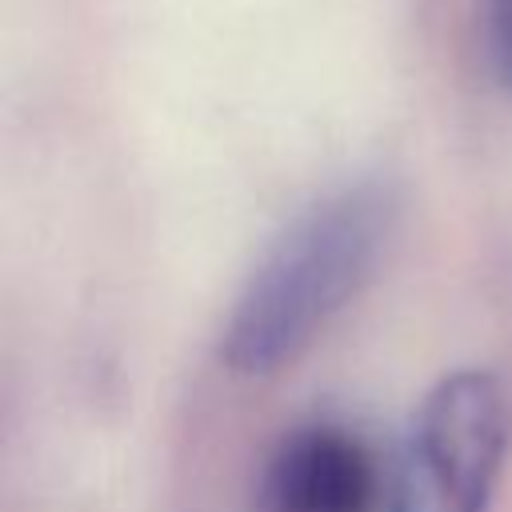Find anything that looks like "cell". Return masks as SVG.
Returning a JSON list of instances; mask_svg holds the SVG:
<instances>
[{
	"mask_svg": "<svg viewBox=\"0 0 512 512\" xmlns=\"http://www.w3.org/2000/svg\"><path fill=\"white\" fill-rule=\"evenodd\" d=\"M384 496L372 448L340 424L292 428L264 464L260 512H372Z\"/></svg>",
	"mask_w": 512,
	"mask_h": 512,
	"instance_id": "cell-3",
	"label": "cell"
},
{
	"mask_svg": "<svg viewBox=\"0 0 512 512\" xmlns=\"http://www.w3.org/2000/svg\"><path fill=\"white\" fill-rule=\"evenodd\" d=\"M484 52L504 92H512V0H484Z\"/></svg>",
	"mask_w": 512,
	"mask_h": 512,
	"instance_id": "cell-4",
	"label": "cell"
},
{
	"mask_svg": "<svg viewBox=\"0 0 512 512\" xmlns=\"http://www.w3.org/2000/svg\"><path fill=\"white\" fill-rule=\"evenodd\" d=\"M512 448V400L500 376L464 368L416 404L380 512H488Z\"/></svg>",
	"mask_w": 512,
	"mask_h": 512,
	"instance_id": "cell-2",
	"label": "cell"
},
{
	"mask_svg": "<svg viewBox=\"0 0 512 512\" xmlns=\"http://www.w3.org/2000/svg\"><path fill=\"white\" fill-rule=\"evenodd\" d=\"M392 216V192L372 180L336 188L304 208L248 272L220 332V360L240 376H268L292 364L368 284Z\"/></svg>",
	"mask_w": 512,
	"mask_h": 512,
	"instance_id": "cell-1",
	"label": "cell"
}]
</instances>
